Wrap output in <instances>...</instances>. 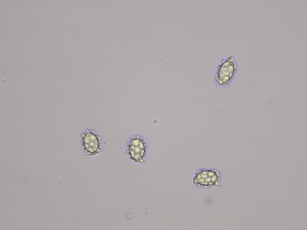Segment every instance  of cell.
I'll list each match as a JSON object with an SVG mask.
<instances>
[{"label":"cell","mask_w":307,"mask_h":230,"mask_svg":"<svg viewBox=\"0 0 307 230\" xmlns=\"http://www.w3.org/2000/svg\"><path fill=\"white\" fill-rule=\"evenodd\" d=\"M195 176L193 180L195 184L198 186L210 187L213 185H217L220 178V173L218 171L211 169H200L195 172Z\"/></svg>","instance_id":"1"},{"label":"cell","mask_w":307,"mask_h":230,"mask_svg":"<svg viewBox=\"0 0 307 230\" xmlns=\"http://www.w3.org/2000/svg\"><path fill=\"white\" fill-rule=\"evenodd\" d=\"M128 147L127 153L131 159L136 162H145L143 158L146 156V146L144 139L139 136L132 137Z\"/></svg>","instance_id":"2"},{"label":"cell","mask_w":307,"mask_h":230,"mask_svg":"<svg viewBox=\"0 0 307 230\" xmlns=\"http://www.w3.org/2000/svg\"><path fill=\"white\" fill-rule=\"evenodd\" d=\"M232 58V57L229 58L218 67V72L216 75L215 79L220 84H227L232 79L236 69Z\"/></svg>","instance_id":"3"},{"label":"cell","mask_w":307,"mask_h":230,"mask_svg":"<svg viewBox=\"0 0 307 230\" xmlns=\"http://www.w3.org/2000/svg\"><path fill=\"white\" fill-rule=\"evenodd\" d=\"M83 145L88 153L94 155L99 151V144L97 136L88 130L83 135Z\"/></svg>","instance_id":"4"}]
</instances>
